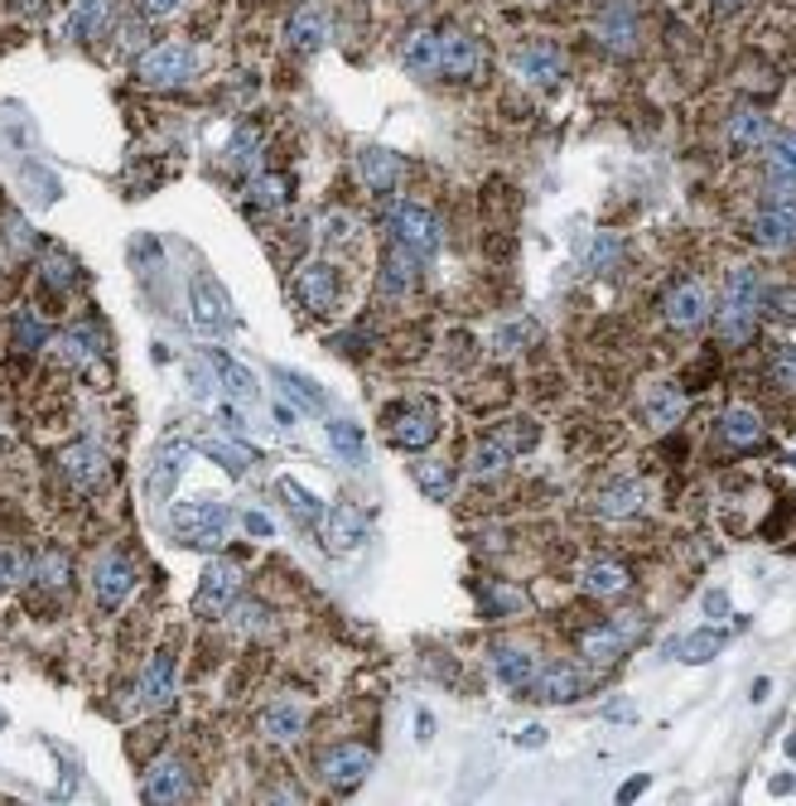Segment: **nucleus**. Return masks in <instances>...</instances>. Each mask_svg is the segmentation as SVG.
I'll use <instances>...</instances> for the list:
<instances>
[{
	"instance_id": "nucleus-39",
	"label": "nucleus",
	"mask_w": 796,
	"mask_h": 806,
	"mask_svg": "<svg viewBox=\"0 0 796 806\" xmlns=\"http://www.w3.org/2000/svg\"><path fill=\"white\" fill-rule=\"evenodd\" d=\"M275 382H281V386H285V396H290V401H300L304 411H314V415H324V411H329V396L319 392V382H310L304 372L281 367V372H275Z\"/></svg>"
},
{
	"instance_id": "nucleus-24",
	"label": "nucleus",
	"mask_w": 796,
	"mask_h": 806,
	"mask_svg": "<svg viewBox=\"0 0 796 806\" xmlns=\"http://www.w3.org/2000/svg\"><path fill=\"white\" fill-rule=\"evenodd\" d=\"M111 20H117V0H78V6H73V20H68V39L88 44V39L102 34Z\"/></svg>"
},
{
	"instance_id": "nucleus-50",
	"label": "nucleus",
	"mask_w": 796,
	"mask_h": 806,
	"mask_svg": "<svg viewBox=\"0 0 796 806\" xmlns=\"http://www.w3.org/2000/svg\"><path fill=\"white\" fill-rule=\"evenodd\" d=\"M758 295H763V281L753 275V266H734L729 275H724V300H748V304H758Z\"/></svg>"
},
{
	"instance_id": "nucleus-54",
	"label": "nucleus",
	"mask_w": 796,
	"mask_h": 806,
	"mask_svg": "<svg viewBox=\"0 0 796 806\" xmlns=\"http://www.w3.org/2000/svg\"><path fill=\"white\" fill-rule=\"evenodd\" d=\"M228 614H236L232 623H242L246 633H265V618H271V614H265L261 604H242V600H236V604L228 608Z\"/></svg>"
},
{
	"instance_id": "nucleus-23",
	"label": "nucleus",
	"mask_w": 796,
	"mask_h": 806,
	"mask_svg": "<svg viewBox=\"0 0 796 806\" xmlns=\"http://www.w3.org/2000/svg\"><path fill=\"white\" fill-rule=\"evenodd\" d=\"M285 39L295 44L300 53H319L329 44V20H324V10H314V6H300L295 16H290V24H285Z\"/></svg>"
},
{
	"instance_id": "nucleus-32",
	"label": "nucleus",
	"mask_w": 796,
	"mask_h": 806,
	"mask_svg": "<svg viewBox=\"0 0 796 806\" xmlns=\"http://www.w3.org/2000/svg\"><path fill=\"white\" fill-rule=\"evenodd\" d=\"M324 430H329V444H333V454H339L347 469H362V464H367V440H362V425H353V421H339V415H333V421H329Z\"/></svg>"
},
{
	"instance_id": "nucleus-4",
	"label": "nucleus",
	"mask_w": 796,
	"mask_h": 806,
	"mask_svg": "<svg viewBox=\"0 0 796 806\" xmlns=\"http://www.w3.org/2000/svg\"><path fill=\"white\" fill-rule=\"evenodd\" d=\"M193 68H199V53L189 44H155L135 59V78L145 88H179V82L193 78Z\"/></svg>"
},
{
	"instance_id": "nucleus-41",
	"label": "nucleus",
	"mask_w": 796,
	"mask_h": 806,
	"mask_svg": "<svg viewBox=\"0 0 796 806\" xmlns=\"http://www.w3.org/2000/svg\"><path fill=\"white\" fill-rule=\"evenodd\" d=\"M246 203L261 208V213H275V208L290 203V179L285 174H261L246 184Z\"/></svg>"
},
{
	"instance_id": "nucleus-19",
	"label": "nucleus",
	"mask_w": 796,
	"mask_h": 806,
	"mask_svg": "<svg viewBox=\"0 0 796 806\" xmlns=\"http://www.w3.org/2000/svg\"><path fill=\"white\" fill-rule=\"evenodd\" d=\"M531 696L546 701V705H570L584 696V672L580 666H546V672H536L531 681Z\"/></svg>"
},
{
	"instance_id": "nucleus-25",
	"label": "nucleus",
	"mask_w": 796,
	"mask_h": 806,
	"mask_svg": "<svg viewBox=\"0 0 796 806\" xmlns=\"http://www.w3.org/2000/svg\"><path fill=\"white\" fill-rule=\"evenodd\" d=\"M729 141L738 150L767 145V141H773V117H767V111H758V107H738L734 117H729Z\"/></svg>"
},
{
	"instance_id": "nucleus-40",
	"label": "nucleus",
	"mask_w": 796,
	"mask_h": 806,
	"mask_svg": "<svg viewBox=\"0 0 796 806\" xmlns=\"http://www.w3.org/2000/svg\"><path fill=\"white\" fill-rule=\"evenodd\" d=\"M512 459L516 454L507 450V444H502L497 435H487V440H478V450L468 454V474L473 478H493V474H502V469L512 464Z\"/></svg>"
},
{
	"instance_id": "nucleus-34",
	"label": "nucleus",
	"mask_w": 796,
	"mask_h": 806,
	"mask_svg": "<svg viewBox=\"0 0 796 806\" xmlns=\"http://www.w3.org/2000/svg\"><path fill=\"white\" fill-rule=\"evenodd\" d=\"M637 507H642V488L633 478H618V483H608V488L598 493V517H608V522L633 517Z\"/></svg>"
},
{
	"instance_id": "nucleus-13",
	"label": "nucleus",
	"mask_w": 796,
	"mask_h": 806,
	"mask_svg": "<svg viewBox=\"0 0 796 806\" xmlns=\"http://www.w3.org/2000/svg\"><path fill=\"white\" fill-rule=\"evenodd\" d=\"M709 319H715L719 343H729V349H748L753 333H758V304L748 300H719V310H709Z\"/></svg>"
},
{
	"instance_id": "nucleus-14",
	"label": "nucleus",
	"mask_w": 796,
	"mask_h": 806,
	"mask_svg": "<svg viewBox=\"0 0 796 806\" xmlns=\"http://www.w3.org/2000/svg\"><path fill=\"white\" fill-rule=\"evenodd\" d=\"M415 285H421V256H415L411 246L391 242V246H386V256H382V295H391V300H406Z\"/></svg>"
},
{
	"instance_id": "nucleus-28",
	"label": "nucleus",
	"mask_w": 796,
	"mask_h": 806,
	"mask_svg": "<svg viewBox=\"0 0 796 806\" xmlns=\"http://www.w3.org/2000/svg\"><path fill=\"white\" fill-rule=\"evenodd\" d=\"M598 39H604L608 49L633 53V44H637V20H633V10H627L623 0H608V6H604V20H598Z\"/></svg>"
},
{
	"instance_id": "nucleus-12",
	"label": "nucleus",
	"mask_w": 796,
	"mask_h": 806,
	"mask_svg": "<svg viewBox=\"0 0 796 806\" xmlns=\"http://www.w3.org/2000/svg\"><path fill=\"white\" fill-rule=\"evenodd\" d=\"M97 604L102 608H121L125 600L135 594V561L131 555H121V551H111L102 565H97Z\"/></svg>"
},
{
	"instance_id": "nucleus-1",
	"label": "nucleus",
	"mask_w": 796,
	"mask_h": 806,
	"mask_svg": "<svg viewBox=\"0 0 796 806\" xmlns=\"http://www.w3.org/2000/svg\"><path fill=\"white\" fill-rule=\"evenodd\" d=\"M174 532L184 546L193 551H218L232 532V512L218 503V497H203V503H184L174 507Z\"/></svg>"
},
{
	"instance_id": "nucleus-9",
	"label": "nucleus",
	"mask_w": 796,
	"mask_h": 806,
	"mask_svg": "<svg viewBox=\"0 0 796 806\" xmlns=\"http://www.w3.org/2000/svg\"><path fill=\"white\" fill-rule=\"evenodd\" d=\"M666 324L681 333H695L709 324V290L701 281H681L666 290Z\"/></svg>"
},
{
	"instance_id": "nucleus-58",
	"label": "nucleus",
	"mask_w": 796,
	"mask_h": 806,
	"mask_svg": "<svg viewBox=\"0 0 796 806\" xmlns=\"http://www.w3.org/2000/svg\"><path fill=\"white\" fill-rule=\"evenodd\" d=\"M189 382H193L189 392L199 396V401H208V396H213V377H208V363H193V367H189Z\"/></svg>"
},
{
	"instance_id": "nucleus-45",
	"label": "nucleus",
	"mask_w": 796,
	"mask_h": 806,
	"mask_svg": "<svg viewBox=\"0 0 796 806\" xmlns=\"http://www.w3.org/2000/svg\"><path fill=\"white\" fill-rule=\"evenodd\" d=\"M199 450L208 459H218V464L228 469V474H236V478H242L246 469H251V459H256V454L246 450V444H228V440H199Z\"/></svg>"
},
{
	"instance_id": "nucleus-42",
	"label": "nucleus",
	"mask_w": 796,
	"mask_h": 806,
	"mask_svg": "<svg viewBox=\"0 0 796 806\" xmlns=\"http://www.w3.org/2000/svg\"><path fill=\"white\" fill-rule=\"evenodd\" d=\"M647 415H652V425H662V430H672L681 415H686V396L676 392L672 382H662V386H652L647 392Z\"/></svg>"
},
{
	"instance_id": "nucleus-60",
	"label": "nucleus",
	"mask_w": 796,
	"mask_h": 806,
	"mask_svg": "<svg viewBox=\"0 0 796 806\" xmlns=\"http://www.w3.org/2000/svg\"><path fill=\"white\" fill-rule=\"evenodd\" d=\"M242 526H246L251 536H271V532H275L271 517H261V512H242Z\"/></svg>"
},
{
	"instance_id": "nucleus-55",
	"label": "nucleus",
	"mask_w": 796,
	"mask_h": 806,
	"mask_svg": "<svg viewBox=\"0 0 796 806\" xmlns=\"http://www.w3.org/2000/svg\"><path fill=\"white\" fill-rule=\"evenodd\" d=\"M353 238H357V222H353V218H347V213L329 218V232H324V242H329V246H347Z\"/></svg>"
},
{
	"instance_id": "nucleus-57",
	"label": "nucleus",
	"mask_w": 796,
	"mask_h": 806,
	"mask_svg": "<svg viewBox=\"0 0 796 806\" xmlns=\"http://www.w3.org/2000/svg\"><path fill=\"white\" fill-rule=\"evenodd\" d=\"M20 575H24V561L10 546H0V585H16Z\"/></svg>"
},
{
	"instance_id": "nucleus-16",
	"label": "nucleus",
	"mask_w": 796,
	"mask_h": 806,
	"mask_svg": "<svg viewBox=\"0 0 796 806\" xmlns=\"http://www.w3.org/2000/svg\"><path fill=\"white\" fill-rule=\"evenodd\" d=\"M145 802H189L193 797V777L179 758H160L155 768L145 773V787H141Z\"/></svg>"
},
{
	"instance_id": "nucleus-26",
	"label": "nucleus",
	"mask_w": 796,
	"mask_h": 806,
	"mask_svg": "<svg viewBox=\"0 0 796 806\" xmlns=\"http://www.w3.org/2000/svg\"><path fill=\"white\" fill-rule=\"evenodd\" d=\"M767 208L777 203H792V135L782 131L773 141V155H767Z\"/></svg>"
},
{
	"instance_id": "nucleus-10",
	"label": "nucleus",
	"mask_w": 796,
	"mask_h": 806,
	"mask_svg": "<svg viewBox=\"0 0 796 806\" xmlns=\"http://www.w3.org/2000/svg\"><path fill=\"white\" fill-rule=\"evenodd\" d=\"M189 454H193V444H184V440L164 444V450L155 454V464H150V474H145V497L150 503H170L174 497L179 478H184V469H189Z\"/></svg>"
},
{
	"instance_id": "nucleus-31",
	"label": "nucleus",
	"mask_w": 796,
	"mask_h": 806,
	"mask_svg": "<svg viewBox=\"0 0 796 806\" xmlns=\"http://www.w3.org/2000/svg\"><path fill=\"white\" fill-rule=\"evenodd\" d=\"M261 734L271 744H300L304 739V711L300 705H271L261 715Z\"/></svg>"
},
{
	"instance_id": "nucleus-48",
	"label": "nucleus",
	"mask_w": 796,
	"mask_h": 806,
	"mask_svg": "<svg viewBox=\"0 0 796 806\" xmlns=\"http://www.w3.org/2000/svg\"><path fill=\"white\" fill-rule=\"evenodd\" d=\"M618 261H623V238H618V232H598L594 252H590V271L594 275H608L613 266H618Z\"/></svg>"
},
{
	"instance_id": "nucleus-11",
	"label": "nucleus",
	"mask_w": 796,
	"mask_h": 806,
	"mask_svg": "<svg viewBox=\"0 0 796 806\" xmlns=\"http://www.w3.org/2000/svg\"><path fill=\"white\" fill-rule=\"evenodd\" d=\"M483 68V53H478V39L464 34V30H440V73L450 82H473Z\"/></svg>"
},
{
	"instance_id": "nucleus-46",
	"label": "nucleus",
	"mask_w": 796,
	"mask_h": 806,
	"mask_svg": "<svg viewBox=\"0 0 796 806\" xmlns=\"http://www.w3.org/2000/svg\"><path fill=\"white\" fill-rule=\"evenodd\" d=\"M415 483H421V493H430V503H450L454 469L450 464H421V469H415Z\"/></svg>"
},
{
	"instance_id": "nucleus-56",
	"label": "nucleus",
	"mask_w": 796,
	"mask_h": 806,
	"mask_svg": "<svg viewBox=\"0 0 796 806\" xmlns=\"http://www.w3.org/2000/svg\"><path fill=\"white\" fill-rule=\"evenodd\" d=\"M767 382H773L777 392H792V349L777 353V363H773V372H767Z\"/></svg>"
},
{
	"instance_id": "nucleus-22",
	"label": "nucleus",
	"mask_w": 796,
	"mask_h": 806,
	"mask_svg": "<svg viewBox=\"0 0 796 806\" xmlns=\"http://www.w3.org/2000/svg\"><path fill=\"white\" fill-rule=\"evenodd\" d=\"M493 672H497V681H502L507 691H531V681H536L541 662L531 657L526 647H497V652H493Z\"/></svg>"
},
{
	"instance_id": "nucleus-3",
	"label": "nucleus",
	"mask_w": 796,
	"mask_h": 806,
	"mask_svg": "<svg viewBox=\"0 0 796 806\" xmlns=\"http://www.w3.org/2000/svg\"><path fill=\"white\" fill-rule=\"evenodd\" d=\"M242 600V570L232 561H208L199 575V594H193V614L199 618H228V608Z\"/></svg>"
},
{
	"instance_id": "nucleus-61",
	"label": "nucleus",
	"mask_w": 796,
	"mask_h": 806,
	"mask_svg": "<svg viewBox=\"0 0 796 806\" xmlns=\"http://www.w3.org/2000/svg\"><path fill=\"white\" fill-rule=\"evenodd\" d=\"M705 614H709V618H724V614H729V600H724L719 590H709V594H705Z\"/></svg>"
},
{
	"instance_id": "nucleus-49",
	"label": "nucleus",
	"mask_w": 796,
	"mask_h": 806,
	"mask_svg": "<svg viewBox=\"0 0 796 806\" xmlns=\"http://www.w3.org/2000/svg\"><path fill=\"white\" fill-rule=\"evenodd\" d=\"M493 435H497L502 444H507L512 454H526L531 444H536V421H526V415H516V421H502V425L493 430Z\"/></svg>"
},
{
	"instance_id": "nucleus-5",
	"label": "nucleus",
	"mask_w": 796,
	"mask_h": 806,
	"mask_svg": "<svg viewBox=\"0 0 796 806\" xmlns=\"http://www.w3.org/2000/svg\"><path fill=\"white\" fill-rule=\"evenodd\" d=\"M637 637H642V614H618V618H608L604 628L584 633L580 652H584V662H590V666H613L627 647L637 643Z\"/></svg>"
},
{
	"instance_id": "nucleus-21",
	"label": "nucleus",
	"mask_w": 796,
	"mask_h": 806,
	"mask_svg": "<svg viewBox=\"0 0 796 806\" xmlns=\"http://www.w3.org/2000/svg\"><path fill=\"white\" fill-rule=\"evenodd\" d=\"M63 474L78 483L82 493H97L107 483V459L92 450V444H73V450H63Z\"/></svg>"
},
{
	"instance_id": "nucleus-52",
	"label": "nucleus",
	"mask_w": 796,
	"mask_h": 806,
	"mask_svg": "<svg viewBox=\"0 0 796 806\" xmlns=\"http://www.w3.org/2000/svg\"><path fill=\"white\" fill-rule=\"evenodd\" d=\"M49 343V329L39 324V319L24 310V314H16V349H24V353H39Z\"/></svg>"
},
{
	"instance_id": "nucleus-15",
	"label": "nucleus",
	"mask_w": 796,
	"mask_h": 806,
	"mask_svg": "<svg viewBox=\"0 0 796 806\" xmlns=\"http://www.w3.org/2000/svg\"><path fill=\"white\" fill-rule=\"evenodd\" d=\"M391 444L396 450H430L435 444V435H440V421H435V411H425V406H411V411H396L391 415Z\"/></svg>"
},
{
	"instance_id": "nucleus-37",
	"label": "nucleus",
	"mask_w": 796,
	"mask_h": 806,
	"mask_svg": "<svg viewBox=\"0 0 796 806\" xmlns=\"http://www.w3.org/2000/svg\"><path fill=\"white\" fill-rule=\"evenodd\" d=\"M59 353H63V363H73V367H88L97 353H102V333H97V324H88V329H68L63 339H59Z\"/></svg>"
},
{
	"instance_id": "nucleus-51",
	"label": "nucleus",
	"mask_w": 796,
	"mask_h": 806,
	"mask_svg": "<svg viewBox=\"0 0 796 806\" xmlns=\"http://www.w3.org/2000/svg\"><path fill=\"white\" fill-rule=\"evenodd\" d=\"M73 281H78V261L63 256V252H49L44 256V285L63 295V290H73Z\"/></svg>"
},
{
	"instance_id": "nucleus-20",
	"label": "nucleus",
	"mask_w": 796,
	"mask_h": 806,
	"mask_svg": "<svg viewBox=\"0 0 796 806\" xmlns=\"http://www.w3.org/2000/svg\"><path fill=\"white\" fill-rule=\"evenodd\" d=\"M357 174H362V184H367L372 193H391L401 184V160L391 155V150H382V145H367L357 155Z\"/></svg>"
},
{
	"instance_id": "nucleus-43",
	"label": "nucleus",
	"mask_w": 796,
	"mask_h": 806,
	"mask_svg": "<svg viewBox=\"0 0 796 806\" xmlns=\"http://www.w3.org/2000/svg\"><path fill=\"white\" fill-rule=\"evenodd\" d=\"M261 150H265V135L256 127H242L232 135V145H228V164L236 174H251L261 164Z\"/></svg>"
},
{
	"instance_id": "nucleus-6",
	"label": "nucleus",
	"mask_w": 796,
	"mask_h": 806,
	"mask_svg": "<svg viewBox=\"0 0 796 806\" xmlns=\"http://www.w3.org/2000/svg\"><path fill=\"white\" fill-rule=\"evenodd\" d=\"M339 271L329 266V261H304V266L295 271V300L304 304L310 314H333L339 310Z\"/></svg>"
},
{
	"instance_id": "nucleus-27",
	"label": "nucleus",
	"mask_w": 796,
	"mask_h": 806,
	"mask_svg": "<svg viewBox=\"0 0 796 806\" xmlns=\"http://www.w3.org/2000/svg\"><path fill=\"white\" fill-rule=\"evenodd\" d=\"M633 585V570L623 561H590L584 565V590L594 594V600H613V594H623Z\"/></svg>"
},
{
	"instance_id": "nucleus-59",
	"label": "nucleus",
	"mask_w": 796,
	"mask_h": 806,
	"mask_svg": "<svg viewBox=\"0 0 796 806\" xmlns=\"http://www.w3.org/2000/svg\"><path fill=\"white\" fill-rule=\"evenodd\" d=\"M184 6V0H141V10H145V20H164V16H174V10Z\"/></svg>"
},
{
	"instance_id": "nucleus-2",
	"label": "nucleus",
	"mask_w": 796,
	"mask_h": 806,
	"mask_svg": "<svg viewBox=\"0 0 796 806\" xmlns=\"http://www.w3.org/2000/svg\"><path fill=\"white\" fill-rule=\"evenodd\" d=\"M386 222H391V242L411 246L415 256H435L440 252V218L430 213L425 203H411V199L391 203Z\"/></svg>"
},
{
	"instance_id": "nucleus-44",
	"label": "nucleus",
	"mask_w": 796,
	"mask_h": 806,
	"mask_svg": "<svg viewBox=\"0 0 796 806\" xmlns=\"http://www.w3.org/2000/svg\"><path fill=\"white\" fill-rule=\"evenodd\" d=\"M281 493L290 497V512H295V522L304 526V532H319V522H324V512H329V507L319 503L314 493H304L295 478H281Z\"/></svg>"
},
{
	"instance_id": "nucleus-62",
	"label": "nucleus",
	"mask_w": 796,
	"mask_h": 806,
	"mask_svg": "<svg viewBox=\"0 0 796 806\" xmlns=\"http://www.w3.org/2000/svg\"><path fill=\"white\" fill-rule=\"evenodd\" d=\"M516 744H522V748H541V744H546V729H541V725H526L522 734H516Z\"/></svg>"
},
{
	"instance_id": "nucleus-36",
	"label": "nucleus",
	"mask_w": 796,
	"mask_h": 806,
	"mask_svg": "<svg viewBox=\"0 0 796 806\" xmlns=\"http://www.w3.org/2000/svg\"><path fill=\"white\" fill-rule=\"evenodd\" d=\"M719 435L729 440V444H738V450L758 444V440H763V421H758V411H748V406H729V411H724V421H719Z\"/></svg>"
},
{
	"instance_id": "nucleus-8",
	"label": "nucleus",
	"mask_w": 796,
	"mask_h": 806,
	"mask_svg": "<svg viewBox=\"0 0 796 806\" xmlns=\"http://www.w3.org/2000/svg\"><path fill=\"white\" fill-rule=\"evenodd\" d=\"M367 773H372V748H362V744H339V748H329V754L319 758V777H324L333 792L362 787V777Z\"/></svg>"
},
{
	"instance_id": "nucleus-38",
	"label": "nucleus",
	"mask_w": 796,
	"mask_h": 806,
	"mask_svg": "<svg viewBox=\"0 0 796 806\" xmlns=\"http://www.w3.org/2000/svg\"><path fill=\"white\" fill-rule=\"evenodd\" d=\"M719 647H724V633L719 628H701V633H691V637H681V643H672L666 652H676V657L691 662V666H705V662L719 657Z\"/></svg>"
},
{
	"instance_id": "nucleus-33",
	"label": "nucleus",
	"mask_w": 796,
	"mask_h": 806,
	"mask_svg": "<svg viewBox=\"0 0 796 806\" xmlns=\"http://www.w3.org/2000/svg\"><path fill=\"white\" fill-rule=\"evenodd\" d=\"M401 59H406V68L415 78L440 73V30H415L406 39V49H401Z\"/></svg>"
},
{
	"instance_id": "nucleus-35",
	"label": "nucleus",
	"mask_w": 796,
	"mask_h": 806,
	"mask_svg": "<svg viewBox=\"0 0 796 806\" xmlns=\"http://www.w3.org/2000/svg\"><path fill=\"white\" fill-rule=\"evenodd\" d=\"M561 68H565V59H561V49H555V44H531V49H522V78L541 82V88H551V82L561 78Z\"/></svg>"
},
{
	"instance_id": "nucleus-47",
	"label": "nucleus",
	"mask_w": 796,
	"mask_h": 806,
	"mask_svg": "<svg viewBox=\"0 0 796 806\" xmlns=\"http://www.w3.org/2000/svg\"><path fill=\"white\" fill-rule=\"evenodd\" d=\"M34 575H39V585H49V590H68V575H73V565H68V555L59 546H49L44 555H39Z\"/></svg>"
},
{
	"instance_id": "nucleus-18",
	"label": "nucleus",
	"mask_w": 796,
	"mask_h": 806,
	"mask_svg": "<svg viewBox=\"0 0 796 806\" xmlns=\"http://www.w3.org/2000/svg\"><path fill=\"white\" fill-rule=\"evenodd\" d=\"M319 532H324V546L333 555H347V551H357V541L367 526H362V512L353 503H333L324 512V522H319Z\"/></svg>"
},
{
	"instance_id": "nucleus-53",
	"label": "nucleus",
	"mask_w": 796,
	"mask_h": 806,
	"mask_svg": "<svg viewBox=\"0 0 796 806\" xmlns=\"http://www.w3.org/2000/svg\"><path fill=\"white\" fill-rule=\"evenodd\" d=\"M526 339H536V324H531V319L497 329V353H516V343H526Z\"/></svg>"
},
{
	"instance_id": "nucleus-64",
	"label": "nucleus",
	"mask_w": 796,
	"mask_h": 806,
	"mask_svg": "<svg viewBox=\"0 0 796 806\" xmlns=\"http://www.w3.org/2000/svg\"><path fill=\"white\" fill-rule=\"evenodd\" d=\"M415 729H421V739H430V734H435V719L421 711V715H415Z\"/></svg>"
},
{
	"instance_id": "nucleus-17",
	"label": "nucleus",
	"mask_w": 796,
	"mask_h": 806,
	"mask_svg": "<svg viewBox=\"0 0 796 806\" xmlns=\"http://www.w3.org/2000/svg\"><path fill=\"white\" fill-rule=\"evenodd\" d=\"M145 711H170L174 705V657L170 652H155L141 672V686H135Z\"/></svg>"
},
{
	"instance_id": "nucleus-7",
	"label": "nucleus",
	"mask_w": 796,
	"mask_h": 806,
	"mask_svg": "<svg viewBox=\"0 0 796 806\" xmlns=\"http://www.w3.org/2000/svg\"><path fill=\"white\" fill-rule=\"evenodd\" d=\"M189 295H193V329L199 333H228L232 329V300L213 275H193L189 281Z\"/></svg>"
},
{
	"instance_id": "nucleus-29",
	"label": "nucleus",
	"mask_w": 796,
	"mask_h": 806,
	"mask_svg": "<svg viewBox=\"0 0 796 806\" xmlns=\"http://www.w3.org/2000/svg\"><path fill=\"white\" fill-rule=\"evenodd\" d=\"M753 242L767 246V252H787L792 246V203L763 208V218L753 222Z\"/></svg>"
},
{
	"instance_id": "nucleus-63",
	"label": "nucleus",
	"mask_w": 796,
	"mask_h": 806,
	"mask_svg": "<svg viewBox=\"0 0 796 806\" xmlns=\"http://www.w3.org/2000/svg\"><path fill=\"white\" fill-rule=\"evenodd\" d=\"M642 787H647V777H633V783H627V787L618 792V802H633V797H637V792H642Z\"/></svg>"
},
{
	"instance_id": "nucleus-30",
	"label": "nucleus",
	"mask_w": 796,
	"mask_h": 806,
	"mask_svg": "<svg viewBox=\"0 0 796 806\" xmlns=\"http://www.w3.org/2000/svg\"><path fill=\"white\" fill-rule=\"evenodd\" d=\"M208 367H218V382H222V392H228L232 401H242V406H251V401L261 396V386H256V377H251V367L232 363L228 353H213V357H208Z\"/></svg>"
}]
</instances>
